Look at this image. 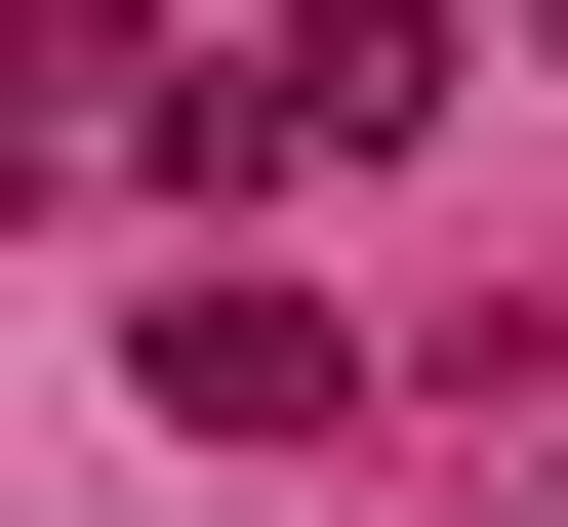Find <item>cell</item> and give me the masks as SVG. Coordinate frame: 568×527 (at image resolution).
<instances>
[{"label": "cell", "mask_w": 568, "mask_h": 527, "mask_svg": "<svg viewBox=\"0 0 568 527\" xmlns=\"http://www.w3.org/2000/svg\"><path fill=\"white\" fill-rule=\"evenodd\" d=\"M163 406H203V446H325L366 325H325V284H163Z\"/></svg>", "instance_id": "1"}]
</instances>
